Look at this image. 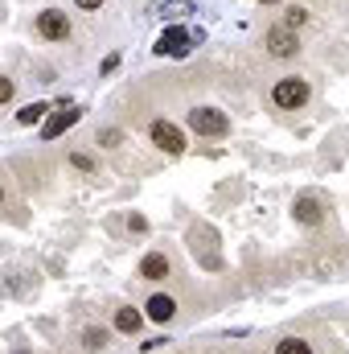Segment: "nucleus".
Returning a JSON list of instances; mask_svg holds the SVG:
<instances>
[{"mask_svg":"<svg viewBox=\"0 0 349 354\" xmlns=\"http://www.w3.org/2000/svg\"><path fill=\"white\" fill-rule=\"evenodd\" d=\"M189 128L197 136H226L230 132V120L218 107H197V111H189Z\"/></svg>","mask_w":349,"mask_h":354,"instance_id":"nucleus-1","label":"nucleus"},{"mask_svg":"<svg viewBox=\"0 0 349 354\" xmlns=\"http://www.w3.org/2000/svg\"><path fill=\"white\" fill-rule=\"evenodd\" d=\"M271 99H275V107H288V111H292V107H304V99H308V83L296 79V75H292V79H279L275 91H271Z\"/></svg>","mask_w":349,"mask_h":354,"instance_id":"nucleus-2","label":"nucleus"},{"mask_svg":"<svg viewBox=\"0 0 349 354\" xmlns=\"http://www.w3.org/2000/svg\"><path fill=\"white\" fill-rule=\"evenodd\" d=\"M37 33H41L46 41H66V37H70V21H66V12H62V8H46V12H37Z\"/></svg>","mask_w":349,"mask_h":354,"instance_id":"nucleus-3","label":"nucleus"},{"mask_svg":"<svg viewBox=\"0 0 349 354\" xmlns=\"http://www.w3.org/2000/svg\"><path fill=\"white\" fill-rule=\"evenodd\" d=\"M152 145H157V149H165L169 157H177V153L185 149V136L177 132L169 120H157V124H152Z\"/></svg>","mask_w":349,"mask_h":354,"instance_id":"nucleus-4","label":"nucleus"},{"mask_svg":"<svg viewBox=\"0 0 349 354\" xmlns=\"http://www.w3.org/2000/svg\"><path fill=\"white\" fill-rule=\"evenodd\" d=\"M157 54H169V58H185L189 54V33L173 25V29H165L161 33V41H157Z\"/></svg>","mask_w":349,"mask_h":354,"instance_id":"nucleus-5","label":"nucleus"},{"mask_svg":"<svg viewBox=\"0 0 349 354\" xmlns=\"http://www.w3.org/2000/svg\"><path fill=\"white\" fill-rule=\"evenodd\" d=\"M267 46H271L275 58H288V54H296V33L292 29H271L267 33Z\"/></svg>","mask_w":349,"mask_h":354,"instance_id":"nucleus-6","label":"nucleus"},{"mask_svg":"<svg viewBox=\"0 0 349 354\" xmlns=\"http://www.w3.org/2000/svg\"><path fill=\"white\" fill-rule=\"evenodd\" d=\"M74 120H79V111H74V107H62L58 115H50V120H46V140L62 136V132H66V128H70Z\"/></svg>","mask_w":349,"mask_h":354,"instance_id":"nucleus-7","label":"nucleus"},{"mask_svg":"<svg viewBox=\"0 0 349 354\" xmlns=\"http://www.w3.org/2000/svg\"><path fill=\"white\" fill-rule=\"evenodd\" d=\"M140 276H144V280H165V276H169V260H165L161 252L144 256V260H140Z\"/></svg>","mask_w":349,"mask_h":354,"instance_id":"nucleus-8","label":"nucleus"},{"mask_svg":"<svg viewBox=\"0 0 349 354\" xmlns=\"http://www.w3.org/2000/svg\"><path fill=\"white\" fill-rule=\"evenodd\" d=\"M173 313H177L173 297H152V301H148V317H152V322H173Z\"/></svg>","mask_w":349,"mask_h":354,"instance_id":"nucleus-9","label":"nucleus"},{"mask_svg":"<svg viewBox=\"0 0 349 354\" xmlns=\"http://www.w3.org/2000/svg\"><path fill=\"white\" fill-rule=\"evenodd\" d=\"M140 326H144V313H136V309H119L115 313V330L119 334H136Z\"/></svg>","mask_w":349,"mask_h":354,"instance_id":"nucleus-10","label":"nucleus"},{"mask_svg":"<svg viewBox=\"0 0 349 354\" xmlns=\"http://www.w3.org/2000/svg\"><path fill=\"white\" fill-rule=\"evenodd\" d=\"M296 218L300 223H321V202L317 198H296Z\"/></svg>","mask_w":349,"mask_h":354,"instance_id":"nucleus-11","label":"nucleus"},{"mask_svg":"<svg viewBox=\"0 0 349 354\" xmlns=\"http://www.w3.org/2000/svg\"><path fill=\"white\" fill-rule=\"evenodd\" d=\"M46 111H50L46 103H29V107H21V111H17V124H37Z\"/></svg>","mask_w":349,"mask_h":354,"instance_id":"nucleus-12","label":"nucleus"},{"mask_svg":"<svg viewBox=\"0 0 349 354\" xmlns=\"http://www.w3.org/2000/svg\"><path fill=\"white\" fill-rule=\"evenodd\" d=\"M275 354H312V346L300 342V338H283V342L275 346Z\"/></svg>","mask_w":349,"mask_h":354,"instance_id":"nucleus-13","label":"nucleus"},{"mask_svg":"<svg viewBox=\"0 0 349 354\" xmlns=\"http://www.w3.org/2000/svg\"><path fill=\"white\" fill-rule=\"evenodd\" d=\"M87 346L90 351H103V346H107V334H103V330H87Z\"/></svg>","mask_w":349,"mask_h":354,"instance_id":"nucleus-14","label":"nucleus"},{"mask_svg":"<svg viewBox=\"0 0 349 354\" xmlns=\"http://www.w3.org/2000/svg\"><path fill=\"white\" fill-rule=\"evenodd\" d=\"M70 161H74V165H79V169H94V161H90V157H83V153H74V157H70Z\"/></svg>","mask_w":349,"mask_h":354,"instance_id":"nucleus-15","label":"nucleus"},{"mask_svg":"<svg viewBox=\"0 0 349 354\" xmlns=\"http://www.w3.org/2000/svg\"><path fill=\"white\" fill-rule=\"evenodd\" d=\"M300 21H304V8H292V12H288V25H292V29H296V25H300Z\"/></svg>","mask_w":349,"mask_h":354,"instance_id":"nucleus-16","label":"nucleus"},{"mask_svg":"<svg viewBox=\"0 0 349 354\" xmlns=\"http://www.w3.org/2000/svg\"><path fill=\"white\" fill-rule=\"evenodd\" d=\"M74 4H79V8H99L103 0H74Z\"/></svg>","mask_w":349,"mask_h":354,"instance_id":"nucleus-17","label":"nucleus"},{"mask_svg":"<svg viewBox=\"0 0 349 354\" xmlns=\"http://www.w3.org/2000/svg\"><path fill=\"white\" fill-rule=\"evenodd\" d=\"M259 4H275V0H259Z\"/></svg>","mask_w":349,"mask_h":354,"instance_id":"nucleus-18","label":"nucleus"}]
</instances>
